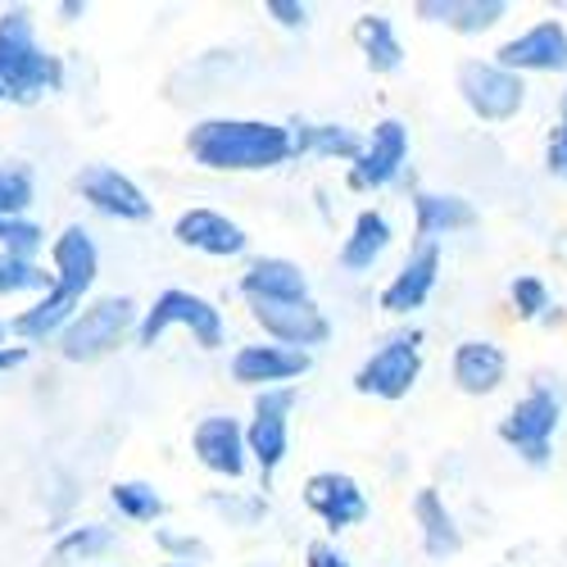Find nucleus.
Listing matches in <instances>:
<instances>
[{"label":"nucleus","mask_w":567,"mask_h":567,"mask_svg":"<svg viewBox=\"0 0 567 567\" xmlns=\"http://www.w3.org/2000/svg\"><path fill=\"white\" fill-rule=\"evenodd\" d=\"M313 368V354L287 350V346H272V341H250V346H236V354L227 359V377L246 391H277V386H296L300 377Z\"/></svg>","instance_id":"obj_13"},{"label":"nucleus","mask_w":567,"mask_h":567,"mask_svg":"<svg viewBox=\"0 0 567 567\" xmlns=\"http://www.w3.org/2000/svg\"><path fill=\"white\" fill-rule=\"evenodd\" d=\"M114 545H118V532L110 523H82L55 540V558L60 563H101L114 554Z\"/></svg>","instance_id":"obj_28"},{"label":"nucleus","mask_w":567,"mask_h":567,"mask_svg":"<svg viewBox=\"0 0 567 567\" xmlns=\"http://www.w3.org/2000/svg\"><path fill=\"white\" fill-rule=\"evenodd\" d=\"M558 177H563V182H567V164H563V168H558Z\"/></svg>","instance_id":"obj_42"},{"label":"nucleus","mask_w":567,"mask_h":567,"mask_svg":"<svg viewBox=\"0 0 567 567\" xmlns=\"http://www.w3.org/2000/svg\"><path fill=\"white\" fill-rule=\"evenodd\" d=\"M264 14L277 28H287V32H305L309 28V6L305 0H264Z\"/></svg>","instance_id":"obj_36"},{"label":"nucleus","mask_w":567,"mask_h":567,"mask_svg":"<svg viewBox=\"0 0 567 567\" xmlns=\"http://www.w3.org/2000/svg\"><path fill=\"white\" fill-rule=\"evenodd\" d=\"M517 78H563L567 73V23L563 19H536L517 37H508L491 55Z\"/></svg>","instance_id":"obj_12"},{"label":"nucleus","mask_w":567,"mask_h":567,"mask_svg":"<svg viewBox=\"0 0 567 567\" xmlns=\"http://www.w3.org/2000/svg\"><path fill=\"white\" fill-rule=\"evenodd\" d=\"M10 346V318H0V350Z\"/></svg>","instance_id":"obj_40"},{"label":"nucleus","mask_w":567,"mask_h":567,"mask_svg":"<svg viewBox=\"0 0 567 567\" xmlns=\"http://www.w3.org/2000/svg\"><path fill=\"white\" fill-rule=\"evenodd\" d=\"M159 567H192V563H159Z\"/></svg>","instance_id":"obj_41"},{"label":"nucleus","mask_w":567,"mask_h":567,"mask_svg":"<svg viewBox=\"0 0 567 567\" xmlns=\"http://www.w3.org/2000/svg\"><path fill=\"white\" fill-rule=\"evenodd\" d=\"M51 272H55V287L73 291L78 300L91 296L101 277V246L82 223H69L60 236H51Z\"/></svg>","instance_id":"obj_20"},{"label":"nucleus","mask_w":567,"mask_h":567,"mask_svg":"<svg viewBox=\"0 0 567 567\" xmlns=\"http://www.w3.org/2000/svg\"><path fill=\"white\" fill-rule=\"evenodd\" d=\"M37 205V177L28 164H0V218H28Z\"/></svg>","instance_id":"obj_31"},{"label":"nucleus","mask_w":567,"mask_h":567,"mask_svg":"<svg viewBox=\"0 0 567 567\" xmlns=\"http://www.w3.org/2000/svg\"><path fill=\"white\" fill-rule=\"evenodd\" d=\"M136 322H141V305L132 296H96L64 327L55 350L69 363H101L118 346H127V337L136 341Z\"/></svg>","instance_id":"obj_4"},{"label":"nucleus","mask_w":567,"mask_h":567,"mask_svg":"<svg viewBox=\"0 0 567 567\" xmlns=\"http://www.w3.org/2000/svg\"><path fill=\"white\" fill-rule=\"evenodd\" d=\"M23 363H28V346H6L0 350V372H14Z\"/></svg>","instance_id":"obj_38"},{"label":"nucleus","mask_w":567,"mask_h":567,"mask_svg":"<svg viewBox=\"0 0 567 567\" xmlns=\"http://www.w3.org/2000/svg\"><path fill=\"white\" fill-rule=\"evenodd\" d=\"M300 495H305V508H309L332 536H341V532H350V527H363L368 513H372L368 491L359 486V477H350V472H341V467L309 472L305 486H300Z\"/></svg>","instance_id":"obj_11"},{"label":"nucleus","mask_w":567,"mask_h":567,"mask_svg":"<svg viewBox=\"0 0 567 567\" xmlns=\"http://www.w3.org/2000/svg\"><path fill=\"white\" fill-rule=\"evenodd\" d=\"M192 454L196 463L209 472V477L223 482H241L250 463V445H246V422L231 413H209L192 427Z\"/></svg>","instance_id":"obj_14"},{"label":"nucleus","mask_w":567,"mask_h":567,"mask_svg":"<svg viewBox=\"0 0 567 567\" xmlns=\"http://www.w3.org/2000/svg\"><path fill=\"white\" fill-rule=\"evenodd\" d=\"M110 504H114V513L123 517V523H159V517L168 513V504H164V495L151 486V482H136V477H127V482H114L110 486Z\"/></svg>","instance_id":"obj_29"},{"label":"nucleus","mask_w":567,"mask_h":567,"mask_svg":"<svg viewBox=\"0 0 567 567\" xmlns=\"http://www.w3.org/2000/svg\"><path fill=\"white\" fill-rule=\"evenodd\" d=\"M563 427V400L549 386H532L527 395H517V404L499 417L495 436L523 458L527 467H545L554 458V436Z\"/></svg>","instance_id":"obj_7"},{"label":"nucleus","mask_w":567,"mask_h":567,"mask_svg":"<svg viewBox=\"0 0 567 567\" xmlns=\"http://www.w3.org/2000/svg\"><path fill=\"white\" fill-rule=\"evenodd\" d=\"M450 382L472 395V400H486L508 382V354L504 346H495L491 337H467L454 346L450 354Z\"/></svg>","instance_id":"obj_19"},{"label":"nucleus","mask_w":567,"mask_h":567,"mask_svg":"<svg viewBox=\"0 0 567 567\" xmlns=\"http://www.w3.org/2000/svg\"><path fill=\"white\" fill-rule=\"evenodd\" d=\"M155 549L164 554V563H192V567H205V563H209L205 536L182 532V527H159V532H155Z\"/></svg>","instance_id":"obj_34"},{"label":"nucleus","mask_w":567,"mask_h":567,"mask_svg":"<svg viewBox=\"0 0 567 567\" xmlns=\"http://www.w3.org/2000/svg\"><path fill=\"white\" fill-rule=\"evenodd\" d=\"M250 318L264 332V341L287 346L300 354H313L332 341V318L322 313L318 300H291V305H250Z\"/></svg>","instance_id":"obj_15"},{"label":"nucleus","mask_w":567,"mask_h":567,"mask_svg":"<svg viewBox=\"0 0 567 567\" xmlns=\"http://www.w3.org/2000/svg\"><path fill=\"white\" fill-rule=\"evenodd\" d=\"M168 332H186L200 350H223L227 346V318L214 300L186 291V287H168L141 309L136 350H155Z\"/></svg>","instance_id":"obj_3"},{"label":"nucleus","mask_w":567,"mask_h":567,"mask_svg":"<svg viewBox=\"0 0 567 567\" xmlns=\"http://www.w3.org/2000/svg\"><path fill=\"white\" fill-rule=\"evenodd\" d=\"M0 264H6V255H0Z\"/></svg>","instance_id":"obj_44"},{"label":"nucleus","mask_w":567,"mask_h":567,"mask_svg":"<svg viewBox=\"0 0 567 567\" xmlns=\"http://www.w3.org/2000/svg\"><path fill=\"white\" fill-rule=\"evenodd\" d=\"M45 250V227L32 218H0V255L37 259Z\"/></svg>","instance_id":"obj_33"},{"label":"nucleus","mask_w":567,"mask_h":567,"mask_svg":"<svg viewBox=\"0 0 567 567\" xmlns=\"http://www.w3.org/2000/svg\"><path fill=\"white\" fill-rule=\"evenodd\" d=\"M413 19L436 23L454 37H486L508 19V0H417Z\"/></svg>","instance_id":"obj_24"},{"label":"nucleus","mask_w":567,"mask_h":567,"mask_svg":"<svg viewBox=\"0 0 567 567\" xmlns=\"http://www.w3.org/2000/svg\"><path fill=\"white\" fill-rule=\"evenodd\" d=\"M354 45H359L368 73H377V78H391L404 69V41H400L391 14H359L354 19Z\"/></svg>","instance_id":"obj_27"},{"label":"nucleus","mask_w":567,"mask_h":567,"mask_svg":"<svg viewBox=\"0 0 567 567\" xmlns=\"http://www.w3.org/2000/svg\"><path fill=\"white\" fill-rule=\"evenodd\" d=\"M391 241H395V223L377 209V205H368V209H359L354 214V223H350V231H346V241H341V268L346 272H354V277H363V272H372L377 264L386 259V250H391Z\"/></svg>","instance_id":"obj_26"},{"label":"nucleus","mask_w":567,"mask_h":567,"mask_svg":"<svg viewBox=\"0 0 567 567\" xmlns=\"http://www.w3.org/2000/svg\"><path fill=\"white\" fill-rule=\"evenodd\" d=\"M173 241L205 255V259H241L250 250V231L236 218H227L223 209L192 205L173 218Z\"/></svg>","instance_id":"obj_17"},{"label":"nucleus","mask_w":567,"mask_h":567,"mask_svg":"<svg viewBox=\"0 0 567 567\" xmlns=\"http://www.w3.org/2000/svg\"><path fill=\"white\" fill-rule=\"evenodd\" d=\"M205 504L218 517H227V527H255L259 517H268V499L255 491H214Z\"/></svg>","instance_id":"obj_32"},{"label":"nucleus","mask_w":567,"mask_h":567,"mask_svg":"<svg viewBox=\"0 0 567 567\" xmlns=\"http://www.w3.org/2000/svg\"><path fill=\"white\" fill-rule=\"evenodd\" d=\"M413 205V241H445V236H458V231H472L477 227V205L458 192H413L409 196Z\"/></svg>","instance_id":"obj_22"},{"label":"nucleus","mask_w":567,"mask_h":567,"mask_svg":"<svg viewBox=\"0 0 567 567\" xmlns=\"http://www.w3.org/2000/svg\"><path fill=\"white\" fill-rule=\"evenodd\" d=\"M441 264H445V255H441L436 241H413L409 255H404V264L395 268V277L382 287V296H377V309L391 313V318L417 313L422 305L432 300V291H436Z\"/></svg>","instance_id":"obj_16"},{"label":"nucleus","mask_w":567,"mask_h":567,"mask_svg":"<svg viewBox=\"0 0 567 567\" xmlns=\"http://www.w3.org/2000/svg\"><path fill=\"white\" fill-rule=\"evenodd\" d=\"M0 105H6V96H0Z\"/></svg>","instance_id":"obj_43"},{"label":"nucleus","mask_w":567,"mask_h":567,"mask_svg":"<svg viewBox=\"0 0 567 567\" xmlns=\"http://www.w3.org/2000/svg\"><path fill=\"white\" fill-rule=\"evenodd\" d=\"M300 404L296 386H277V391H259L250 400V417H246V445H250V463L259 472V482L268 486L281 463L291 454V413Z\"/></svg>","instance_id":"obj_8"},{"label":"nucleus","mask_w":567,"mask_h":567,"mask_svg":"<svg viewBox=\"0 0 567 567\" xmlns=\"http://www.w3.org/2000/svg\"><path fill=\"white\" fill-rule=\"evenodd\" d=\"M236 291L246 305H291V300H313L309 296V272L287 259V255H255L241 277H236Z\"/></svg>","instance_id":"obj_18"},{"label":"nucleus","mask_w":567,"mask_h":567,"mask_svg":"<svg viewBox=\"0 0 567 567\" xmlns=\"http://www.w3.org/2000/svg\"><path fill=\"white\" fill-rule=\"evenodd\" d=\"M454 91H458L463 110L477 123H491V127L513 123L527 110V78L508 73L495 60H463L454 69Z\"/></svg>","instance_id":"obj_5"},{"label":"nucleus","mask_w":567,"mask_h":567,"mask_svg":"<svg viewBox=\"0 0 567 567\" xmlns=\"http://www.w3.org/2000/svg\"><path fill=\"white\" fill-rule=\"evenodd\" d=\"M508 305H513V318L517 322H554V291L545 287V277L536 272H517L508 281Z\"/></svg>","instance_id":"obj_30"},{"label":"nucleus","mask_w":567,"mask_h":567,"mask_svg":"<svg viewBox=\"0 0 567 567\" xmlns=\"http://www.w3.org/2000/svg\"><path fill=\"white\" fill-rule=\"evenodd\" d=\"M82 305H86V300H78L73 291L51 287L45 296L28 300V309H19V313L10 318V337L23 341V346H55V341L64 337V327L82 313Z\"/></svg>","instance_id":"obj_21"},{"label":"nucleus","mask_w":567,"mask_h":567,"mask_svg":"<svg viewBox=\"0 0 567 567\" xmlns=\"http://www.w3.org/2000/svg\"><path fill=\"white\" fill-rule=\"evenodd\" d=\"M409 151H413V136L404 118H377L368 141H363V155L346 168V186L359 196H377L386 186L400 182V173L409 168Z\"/></svg>","instance_id":"obj_9"},{"label":"nucleus","mask_w":567,"mask_h":567,"mask_svg":"<svg viewBox=\"0 0 567 567\" xmlns=\"http://www.w3.org/2000/svg\"><path fill=\"white\" fill-rule=\"evenodd\" d=\"M86 0H60V6H55V14L64 19V23H78V19H86Z\"/></svg>","instance_id":"obj_39"},{"label":"nucleus","mask_w":567,"mask_h":567,"mask_svg":"<svg viewBox=\"0 0 567 567\" xmlns=\"http://www.w3.org/2000/svg\"><path fill=\"white\" fill-rule=\"evenodd\" d=\"M182 146L209 173H272L291 164V123L218 114L186 127Z\"/></svg>","instance_id":"obj_1"},{"label":"nucleus","mask_w":567,"mask_h":567,"mask_svg":"<svg viewBox=\"0 0 567 567\" xmlns=\"http://www.w3.org/2000/svg\"><path fill=\"white\" fill-rule=\"evenodd\" d=\"M422 377V332L417 327H404V332L386 337L359 368H354V391L382 404H400L413 395Z\"/></svg>","instance_id":"obj_6"},{"label":"nucleus","mask_w":567,"mask_h":567,"mask_svg":"<svg viewBox=\"0 0 567 567\" xmlns=\"http://www.w3.org/2000/svg\"><path fill=\"white\" fill-rule=\"evenodd\" d=\"M305 567H354V563L337 540H309L305 545Z\"/></svg>","instance_id":"obj_37"},{"label":"nucleus","mask_w":567,"mask_h":567,"mask_svg":"<svg viewBox=\"0 0 567 567\" xmlns=\"http://www.w3.org/2000/svg\"><path fill=\"white\" fill-rule=\"evenodd\" d=\"M73 192L86 200V209H96L101 218H114V223H151L155 218V200L146 196V186L114 164H86L73 177Z\"/></svg>","instance_id":"obj_10"},{"label":"nucleus","mask_w":567,"mask_h":567,"mask_svg":"<svg viewBox=\"0 0 567 567\" xmlns=\"http://www.w3.org/2000/svg\"><path fill=\"white\" fill-rule=\"evenodd\" d=\"M413 523H417V540L422 554L445 563L463 554V527H458V513L450 508V499L436 486H417L413 491Z\"/></svg>","instance_id":"obj_23"},{"label":"nucleus","mask_w":567,"mask_h":567,"mask_svg":"<svg viewBox=\"0 0 567 567\" xmlns=\"http://www.w3.org/2000/svg\"><path fill=\"white\" fill-rule=\"evenodd\" d=\"M363 132L346 123H309L291 118V159H332V164H354L363 155Z\"/></svg>","instance_id":"obj_25"},{"label":"nucleus","mask_w":567,"mask_h":567,"mask_svg":"<svg viewBox=\"0 0 567 567\" xmlns=\"http://www.w3.org/2000/svg\"><path fill=\"white\" fill-rule=\"evenodd\" d=\"M563 164H567V86H563V96H558V123L545 136V168L558 177Z\"/></svg>","instance_id":"obj_35"},{"label":"nucleus","mask_w":567,"mask_h":567,"mask_svg":"<svg viewBox=\"0 0 567 567\" xmlns=\"http://www.w3.org/2000/svg\"><path fill=\"white\" fill-rule=\"evenodd\" d=\"M64 60L45 51L28 6L0 10V96L6 105H37L64 91Z\"/></svg>","instance_id":"obj_2"}]
</instances>
